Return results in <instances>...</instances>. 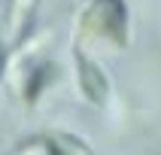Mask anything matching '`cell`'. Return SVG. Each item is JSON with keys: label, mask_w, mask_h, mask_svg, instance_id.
Here are the masks:
<instances>
[{"label": "cell", "mask_w": 161, "mask_h": 155, "mask_svg": "<svg viewBox=\"0 0 161 155\" xmlns=\"http://www.w3.org/2000/svg\"><path fill=\"white\" fill-rule=\"evenodd\" d=\"M85 34H100L113 43H128V9L122 0H94L85 15Z\"/></svg>", "instance_id": "6da1fadb"}, {"label": "cell", "mask_w": 161, "mask_h": 155, "mask_svg": "<svg viewBox=\"0 0 161 155\" xmlns=\"http://www.w3.org/2000/svg\"><path fill=\"white\" fill-rule=\"evenodd\" d=\"M79 85H82V94L91 100V103H97L103 107L109 97V82L107 76L100 73V67L88 58H79Z\"/></svg>", "instance_id": "7a4b0ae2"}, {"label": "cell", "mask_w": 161, "mask_h": 155, "mask_svg": "<svg viewBox=\"0 0 161 155\" xmlns=\"http://www.w3.org/2000/svg\"><path fill=\"white\" fill-rule=\"evenodd\" d=\"M55 76H58V70H55V64H36L34 67V73H31V76H27V85H25V97L31 100V103H34L36 97H40V94H43V88L46 85H49V82L55 79Z\"/></svg>", "instance_id": "3957f363"}, {"label": "cell", "mask_w": 161, "mask_h": 155, "mask_svg": "<svg viewBox=\"0 0 161 155\" xmlns=\"http://www.w3.org/2000/svg\"><path fill=\"white\" fill-rule=\"evenodd\" d=\"M3 64H6V49H3V40H0V73H3Z\"/></svg>", "instance_id": "277c9868"}]
</instances>
